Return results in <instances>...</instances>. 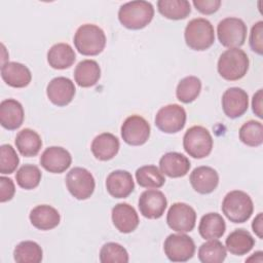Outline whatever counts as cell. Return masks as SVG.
I'll return each mask as SVG.
<instances>
[{
  "instance_id": "obj_1",
  "label": "cell",
  "mask_w": 263,
  "mask_h": 263,
  "mask_svg": "<svg viewBox=\"0 0 263 263\" xmlns=\"http://www.w3.org/2000/svg\"><path fill=\"white\" fill-rule=\"evenodd\" d=\"M154 16L153 5L144 0H136L122 4L118 10L120 24L130 30H140L150 24Z\"/></svg>"
},
{
  "instance_id": "obj_2",
  "label": "cell",
  "mask_w": 263,
  "mask_h": 263,
  "mask_svg": "<svg viewBox=\"0 0 263 263\" xmlns=\"http://www.w3.org/2000/svg\"><path fill=\"white\" fill-rule=\"evenodd\" d=\"M248 54L240 48L226 49L218 60L217 70L222 78L228 81L241 79L249 70Z\"/></svg>"
},
{
  "instance_id": "obj_3",
  "label": "cell",
  "mask_w": 263,
  "mask_h": 263,
  "mask_svg": "<svg viewBox=\"0 0 263 263\" xmlns=\"http://www.w3.org/2000/svg\"><path fill=\"white\" fill-rule=\"evenodd\" d=\"M74 45L79 53L83 55H97L101 53L106 45V35L97 25H81L74 35Z\"/></svg>"
},
{
  "instance_id": "obj_4",
  "label": "cell",
  "mask_w": 263,
  "mask_h": 263,
  "mask_svg": "<svg viewBox=\"0 0 263 263\" xmlns=\"http://www.w3.org/2000/svg\"><path fill=\"white\" fill-rule=\"evenodd\" d=\"M221 208L225 217L233 223L247 222L254 211L252 198L241 190L228 192L223 198Z\"/></svg>"
},
{
  "instance_id": "obj_5",
  "label": "cell",
  "mask_w": 263,
  "mask_h": 263,
  "mask_svg": "<svg viewBox=\"0 0 263 263\" xmlns=\"http://www.w3.org/2000/svg\"><path fill=\"white\" fill-rule=\"evenodd\" d=\"M184 38L189 48L198 51L205 50L214 44V27L206 18H193L187 24L185 28Z\"/></svg>"
},
{
  "instance_id": "obj_6",
  "label": "cell",
  "mask_w": 263,
  "mask_h": 263,
  "mask_svg": "<svg viewBox=\"0 0 263 263\" xmlns=\"http://www.w3.org/2000/svg\"><path fill=\"white\" fill-rule=\"evenodd\" d=\"M213 138L210 132L201 126L194 125L188 128L183 137V148L193 158H204L213 149Z\"/></svg>"
},
{
  "instance_id": "obj_7",
  "label": "cell",
  "mask_w": 263,
  "mask_h": 263,
  "mask_svg": "<svg viewBox=\"0 0 263 263\" xmlns=\"http://www.w3.org/2000/svg\"><path fill=\"white\" fill-rule=\"evenodd\" d=\"M248 28L238 17H225L217 26V36L220 43L228 48H239L247 38Z\"/></svg>"
},
{
  "instance_id": "obj_8",
  "label": "cell",
  "mask_w": 263,
  "mask_h": 263,
  "mask_svg": "<svg viewBox=\"0 0 263 263\" xmlns=\"http://www.w3.org/2000/svg\"><path fill=\"white\" fill-rule=\"evenodd\" d=\"M67 189L73 197L79 200L89 198L96 187L93 176L84 167L76 166L69 171L66 176Z\"/></svg>"
},
{
  "instance_id": "obj_9",
  "label": "cell",
  "mask_w": 263,
  "mask_h": 263,
  "mask_svg": "<svg viewBox=\"0 0 263 263\" xmlns=\"http://www.w3.org/2000/svg\"><path fill=\"white\" fill-rule=\"evenodd\" d=\"M163 251L172 262H186L195 253L194 240L185 233L170 234L163 243Z\"/></svg>"
},
{
  "instance_id": "obj_10",
  "label": "cell",
  "mask_w": 263,
  "mask_h": 263,
  "mask_svg": "<svg viewBox=\"0 0 263 263\" xmlns=\"http://www.w3.org/2000/svg\"><path fill=\"white\" fill-rule=\"evenodd\" d=\"M186 118V111L181 105L168 104L157 111L155 125L162 133L176 134L184 128Z\"/></svg>"
},
{
  "instance_id": "obj_11",
  "label": "cell",
  "mask_w": 263,
  "mask_h": 263,
  "mask_svg": "<svg viewBox=\"0 0 263 263\" xmlns=\"http://www.w3.org/2000/svg\"><path fill=\"white\" fill-rule=\"evenodd\" d=\"M196 222L195 210L185 202H175L166 214L168 227L177 232L186 233L193 230Z\"/></svg>"
},
{
  "instance_id": "obj_12",
  "label": "cell",
  "mask_w": 263,
  "mask_h": 263,
  "mask_svg": "<svg viewBox=\"0 0 263 263\" xmlns=\"http://www.w3.org/2000/svg\"><path fill=\"white\" fill-rule=\"evenodd\" d=\"M121 138L130 146H141L150 137V124L140 115L128 116L121 125Z\"/></svg>"
},
{
  "instance_id": "obj_13",
  "label": "cell",
  "mask_w": 263,
  "mask_h": 263,
  "mask_svg": "<svg viewBox=\"0 0 263 263\" xmlns=\"http://www.w3.org/2000/svg\"><path fill=\"white\" fill-rule=\"evenodd\" d=\"M167 205V200L163 192L156 189H148L141 193L138 206L142 216L148 219H158L162 217Z\"/></svg>"
},
{
  "instance_id": "obj_14",
  "label": "cell",
  "mask_w": 263,
  "mask_h": 263,
  "mask_svg": "<svg viewBox=\"0 0 263 263\" xmlns=\"http://www.w3.org/2000/svg\"><path fill=\"white\" fill-rule=\"evenodd\" d=\"M76 92L74 82L64 76H59L49 81L46 86L48 100L58 107L67 106L72 102Z\"/></svg>"
},
{
  "instance_id": "obj_15",
  "label": "cell",
  "mask_w": 263,
  "mask_h": 263,
  "mask_svg": "<svg viewBox=\"0 0 263 263\" xmlns=\"http://www.w3.org/2000/svg\"><path fill=\"white\" fill-rule=\"evenodd\" d=\"M221 103L225 115L234 119L247 112L249 108V96L240 87H230L224 91Z\"/></svg>"
},
{
  "instance_id": "obj_16",
  "label": "cell",
  "mask_w": 263,
  "mask_h": 263,
  "mask_svg": "<svg viewBox=\"0 0 263 263\" xmlns=\"http://www.w3.org/2000/svg\"><path fill=\"white\" fill-rule=\"evenodd\" d=\"M72 156L68 150L60 146L46 148L40 156L41 166L52 174H61L70 167Z\"/></svg>"
},
{
  "instance_id": "obj_17",
  "label": "cell",
  "mask_w": 263,
  "mask_h": 263,
  "mask_svg": "<svg viewBox=\"0 0 263 263\" xmlns=\"http://www.w3.org/2000/svg\"><path fill=\"white\" fill-rule=\"evenodd\" d=\"M106 189L114 198L127 197L135 189L132 174L123 170L111 172L106 179Z\"/></svg>"
},
{
  "instance_id": "obj_18",
  "label": "cell",
  "mask_w": 263,
  "mask_h": 263,
  "mask_svg": "<svg viewBox=\"0 0 263 263\" xmlns=\"http://www.w3.org/2000/svg\"><path fill=\"white\" fill-rule=\"evenodd\" d=\"M111 218L113 225L121 233L133 232L140 223L137 211L126 202L117 203L112 209Z\"/></svg>"
},
{
  "instance_id": "obj_19",
  "label": "cell",
  "mask_w": 263,
  "mask_h": 263,
  "mask_svg": "<svg viewBox=\"0 0 263 263\" xmlns=\"http://www.w3.org/2000/svg\"><path fill=\"white\" fill-rule=\"evenodd\" d=\"M192 188L200 194L212 193L219 184V175L216 170L211 166H197L189 177Z\"/></svg>"
},
{
  "instance_id": "obj_20",
  "label": "cell",
  "mask_w": 263,
  "mask_h": 263,
  "mask_svg": "<svg viewBox=\"0 0 263 263\" xmlns=\"http://www.w3.org/2000/svg\"><path fill=\"white\" fill-rule=\"evenodd\" d=\"M1 77L7 85L14 88L26 87L32 80V74L29 68L17 62H6L2 64Z\"/></svg>"
},
{
  "instance_id": "obj_21",
  "label": "cell",
  "mask_w": 263,
  "mask_h": 263,
  "mask_svg": "<svg viewBox=\"0 0 263 263\" xmlns=\"http://www.w3.org/2000/svg\"><path fill=\"white\" fill-rule=\"evenodd\" d=\"M190 161L182 153L167 152L159 159V168L162 174L170 178H181L190 170Z\"/></svg>"
},
{
  "instance_id": "obj_22",
  "label": "cell",
  "mask_w": 263,
  "mask_h": 263,
  "mask_svg": "<svg viewBox=\"0 0 263 263\" xmlns=\"http://www.w3.org/2000/svg\"><path fill=\"white\" fill-rule=\"evenodd\" d=\"M25 118V112L22 104L14 99H6L0 103V124L8 129L18 128Z\"/></svg>"
},
{
  "instance_id": "obj_23",
  "label": "cell",
  "mask_w": 263,
  "mask_h": 263,
  "mask_svg": "<svg viewBox=\"0 0 263 263\" xmlns=\"http://www.w3.org/2000/svg\"><path fill=\"white\" fill-rule=\"evenodd\" d=\"M119 147V140L116 136L111 133H102L92 140L90 150L97 159L107 161L115 157Z\"/></svg>"
},
{
  "instance_id": "obj_24",
  "label": "cell",
  "mask_w": 263,
  "mask_h": 263,
  "mask_svg": "<svg viewBox=\"0 0 263 263\" xmlns=\"http://www.w3.org/2000/svg\"><path fill=\"white\" fill-rule=\"evenodd\" d=\"M31 224L39 230H50L60 224L61 216L58 210L48 204L36 205L29 215Z\"/></svg>"
},
{
  "instance_id": "obj_25",
  "label": "cell",
  "mask_w": 263,
  "mask_h": 263,
  "mask_svg": "<svg viewBox=\"0 0 263 263\" xmlns=\"http://www.w3.org/2000/svg\"><path fill=\"white\" fill-rule=\"evenodd\" d=\"M75 60V51L68 43H57L47 51V62L51 68L57 70L70 68L74 64Z\"/></svg>"
},
{
  "instance_id": "obj_26",
  "label": "cell",
  "mask_w": 263,
  "mask_h": 263,
  "mask_svg": "<svg viewBox=\"0 0 263 263\" xmlns=\"http://www.w3.org/2000/svg\"><path fill=\"white\" fill-rule=\"evenodd\" d=\"M101 77V68L93 60H83L74 70L75 82L80 87H90L98 83Z\"/></svg>"
},
{
  "instance_id": "obj_27",
  "label": "cell",
  "mask_w": 263,
  "mask_h": 263,
  "mask_svg": "<svg viewBox=\"0 0 263 263\" xmlns=\"http://www.w3.org/2000/svg\"><path fill=\"white\" fill-rule=\"evenodd\" d=\"M225 230V221L218 213H208L199 221L198 232L204 239H218L223 236Z\"/></svg>"
},
{
  "instance_id": "obj_28",
  "label": "cell",
  "mask_w": 263,
  "mask_h": 263,
  "mask_svg": "<svg viewBox=\"0 0 263 263\" xmlns=\"http://www.w3.org/2000/svg\"><path fill=\"white\" fill-rule=\"evenodd\" d=\"M226 249L235 256L248 254L255 246V238L245 229H235L229 233L225 240Z\"/></svg>"
},
{
  "instance_id": "obj_29",
  "label": "cell",
  "mask_w": 263,
  "mask_h": 263,
  "mask_svg": "<svg viewBox=\"0 0 263 263\" xmlns=\"http://www.w3.org/2000/svg\"><path fill=\"white\" fill-rule=\"evenodd\" d=\"M14 143L21 155L25 157L36 156L42 147L40 136L31 128H24L18 132Z\"/></svg>"
},
{
  "instance_id": "obj_30",
  "label": "cell",
  "mask_w": 263,
  "mask_h": 263,
  "mask_svg": "<svg viewBox=\"0 0 263 263\" xmlns=\"http://www.w3.org/2000/svg\"><path fill=\"white\" fill-rule=\"evenodd\" d=\"M157 9L168 20H183L191 12V5L187 0H158Z\"/></svg>"
},
{
  "instance_id": "obj_31",
  "label": "cell",
  "mask_w": 263,
  "mask_h": 263,
  "mask_svg": "<svg viewBox=\"0 0 263 263\" xmlns=\"http://www.w3.org/2000/svg\"><path fill=\"white\" fill-rule=\"evenodd\" d=\"M136 180L143 188L157 189L164 185L165 178L161 171L153 164L143 165L136 171Z\"/></svg>"
},
{
  "instance_id": "obj_32",
  "label": "cell",
  "mask_w": 263,
  "mask_h": 263,
  "mask_svg": "<svg viewBox=\"0 0 263 263\" xmlns=\"http://www.w3.org/2000/svg\"><path fill=\"white\" fill-rule=\"evenodd\" d=\"M13 258L17 263H39L42 261L43 251L37 242L25 240L14 248Z\"/></svg>"
},
{
  "instance_id": "obj_33",
  "label": "cell",
  "mask_w": 263,
  "mask_h": 263,
  "mask_svg": "<svg viewBox=\"0 0 263 263\" xmlns=\"http://www.w3.org/2000/svg\"><path fill=\"white\" fill-rule=\"evenodd\" d=\"M201 90V81L196 76H187L180 80L176 88L177 99L184 103L189 104L197 99Z\"/></svg>"
},
{
  "instance_id": "obj_34",
  "label": "cell",
  "mask_w": 263,
  "mask_h": 263,
  "mask_svg": "<svg viewBox=\"0 0 263 263\" xmlns=\"http://www.w3.org/2000/svg\"><path fill=\"white\" fill-rule=\"evenodd\" d=\"M226 255V248L218 239H209L198 249V259L202 263H222Z\"/></svg>"
},
{
  "instance_id": "obj_35",
  "label": "cell",
  "mask_w": 263,
  "mask_h": 263,
  "mask_svg": "<svg viewBox=\"0 0 263 263\" xmlns=\"http://www.w3.org/2000/svg\"><path fill=\"white\" fill-rule=\"evenodd\" d=\"M238 136L245 145L258 147L263 143V125L260 121L249 120L240 126Z\"/></svg>"
},
{
  "instance_id": "obj_36",
  "label": "cell",
  "mask_w": 263,
  "mask_h": 263,
  "mask_svg": "<svg viewBox=\"0 0 263 263\" xmlns=\"http://www.w3.org/2000/svg\"><path fill=\"white\" fill-rule=\"evenodd\" d=\"M41 171L37 165L34 164H24L17 170L15 174L17 185L26 190L36 188L41 181Z\"/></svg>"
},
{
  "instance_id": "obj_37",
  "label": "cell",
  "mask_w": 263,
  "mask_h": 263,
  "mask_svg": "<svg viewBox=\"0 0 263 263\" xmlns=\"http://www.w3.org/2000/svg\"><path fill=\"white\" fill-rule=\"evenodd\" d=\"M100 261L102 263H126L128 253L117 242H107L101 248Z\"/></svg>"
},
{
  "instance_id": "obj_38",
  "label": "cell",
  "mask_w": 263,
  "mask_h": 263,
  "mask_svg": "<svg viewBox=\"0 0 263 263\" xmlns=\"http://www.w3.org/2000/svg\"><path fill=\"white\" fill-rule=\"evenodd\" d=\"M20 163V158L14 148L9 144L0 147V173L2 175L12 174Z\"/></svg>"
},
{
  "instance_id": "obj_39",
  "label": "cell",
  "mask_w": 263,
  "mask_h": 263,
  "mask_svg": "<svg viewBox=\"0 0 263 263\" xmlns=\"http://www.w3.org/2000/svg\"><path fill=\"white\" fill-rule=\"evenodd\" d=\"M250 46L253 51L258 54L263 53V22L255 23L250 33Z\"/></svg>"
},
{
  "instance_id": "obj_40",
  "label": "cell",
  "mask_w": 263,
  "mask_h": 263,
  "mask_svg": "<svg viewBox=\"0 0 263 263\" xmlns=\"http://www.w3.org/2000/svg\"><path fill=\"white\" fill-rule=\"evenodd\" d=\"M15 193V186L10 178L0 177V201L6 202L10 200Z\"/></svg>"
},
{
  "instance_id": "obj_41",
  "label": "cell",
  "mask_w": 263,
  "mask_h": 263,
  "mask_svg": "<svg viewBox=\"0 0 263 263\" xmlns=\"http://www.w3.org/2000/svg\"><path fill=\"white\" fill-rule=\"evenodd\" d=\"M192 3L196 10L202 14H212L216 12L221 5L220 0H194Z\"/></svg>"
},
{
  "instance_id": "obj_42",
  "label": "cell",
  "mask_w": 263,
  "mask_h": 263,
  "mask_svg": "<svg viewBox=\"0 0 263 263\" xmlns=\"http://www.w3.org/2000/svg\"><path fill=\"white\" fill-rule=\"evenodd\" d=\"M252 109L256 116L262 118V89H258L252 99Z\"/></svg>"
},
{
  "instance_id": "obj_43",
  "label": "cell",
  "mask_w": 263,
  "mask_h": 263,
  "mask_svg": "<svg viewBox=\"0 0 263 263\" xmlns=\"http://www.w3.org/2000/svg\"><path fill=\"white\" fill-rule=\"evenodd\" d=\"M252 229L259 238H263V214L259 213L252 222Z\"/></svg>"
}]
</instances>
